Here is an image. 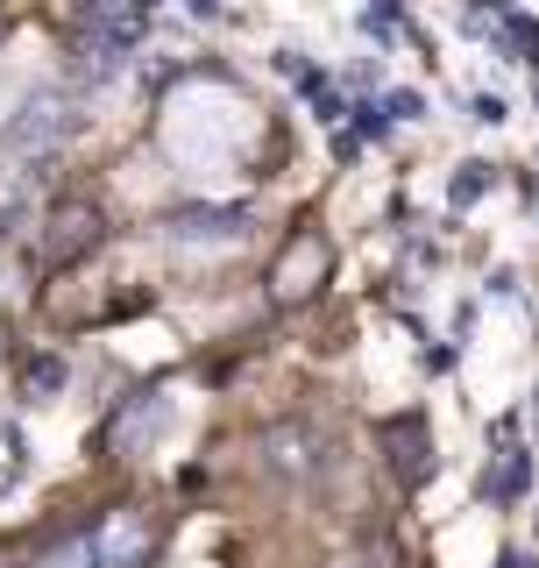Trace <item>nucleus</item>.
<instances>
[{
	"label": "nucleus",
	"instance_id": "f257e3e1",
	"mask_svg": "<svg viewBox=\"0 0 539 568\" xmlns=\"http://www.w3.org/2000/svg\"><path fill=\"white\" fill-rule=\"evenodd\" d=\"M142 36H150V8H85L79 22H71L79 79H106V71H121V58H135Z\"/></svg>",
	"mask_w": 539,
	"mask_h": 568
},
{
	"label": "nucleus",
	"instance_id": "f03ea898",
	"mask_svg": "<svg viewBox=\"0 0 539 568\" xmlns=\"http://www.w3.org/2000/svg\"><path fill=\"white\" fill-rule=\"evenodd\" d=\"M327 271H334V242L319 235L313 221H298L292 235H284V248L277 256H270V298H277V306H305V298L319 292V284H327Z\"/></svg>",
	"mask_w": 539,
	"mask_h": 568
},
{
	"label": "nucleus",
	"instance_id": "7ed1b4c3",
	"mask_svg": "<svg viewBox=\"0 0 539 568\" xmlns=\"http://www.w3.org/2000/svg\"><path fill=\"white\" fill-rule=\"evenodd\" d=\"M100 242H106V213L93 200H58L43 213V227H35V263H43V271H71V263H85Z\"/></svg>",
	"mask_w": 539,
	"mask_h": 568
},
{
	"label": "nucleus",
	"instance_id": "20e7f679",
	"mask_svg": "<svg viewBox=\"0 0 539 568\" xmlns=\"http://www.w3.org/2000/svg\"><path fill=\"white\" fill-rule=\"evenodd\" d=\"M156 547H164V526L142 505H114V511L93 519V561L100 568H150Z\"/></svg>",
	"mask_w": 539,
	"mask_h": 568
},
{
	"label": "nucleus",
	"instance_id": "39448f33",
	"mask_svg": "<svg viewBox=\"0 0 539 568\" xmlns=\"http://www.w3.org/2000/svg\"><path fill=\"white\" fill-rule=\"evenodd\" d=\"M319 455H327V440H319V426H305V419H277V426L256 434V462L277 476V484H305V476L319 469Z\"/></svg>",
	"mask_w": 539,
	"mask_h": 568
},
{
	"label": "nucleus",
	"instance_id": "423d86ee",
	"mask_svg": "<svg viewBox=\"0 0 539 568\" xmlns=\"http://www.w3.org/2000/svg\"><path fill=\"white\" fill-rule=\"evenodd\" d=\"M376 448H384L390 462V476H398L405 490H419V484H434V426H426L419 413H398V419H384L376 426Z\"/></svg>",
	"mask_w": 539,
	"mask_h": 568
},
{
	"label": "nucleus",
	"instance_id": "0eeeda50",
	"mask_svg": "<svg viewBox=\"0 0 539 568\" xmlns=\"http://www.w3.org/2000/svg\"><path fill=\"white\" fill-rule=\"evenodd\" d=\"M71 129H79L71 100H64V93H35V100L22 106V114H14V129L0 135V150H8V156H29V150L43 156V150H58V142H64Z\"/></svg>",
	"mask_w": 539,
	"mask_h": 568
},
{
	"label": "nucleus",
	"instance_id": "6e6552de",
	"mask_svg": "<svg viewBox=\"0 0 539 568\" xmlns=\"http://www.w3.org/2000/svg\"><path fill=\"white\" fill-rule=\"evenodd\" d=\"M248 221H256L248 206H177L164 227L177 242H235V235H248Z\"/></svg>",
	"mask_w": 539,
	"mask_h": 568
},
{
	"label": "nucleus",
	"instance_id": "1a4fd4ad",
	"mask_svg": "<svg viewBox=\"0 0 539 568\" xmlns=\"http://www.w3.org/2000/svg\"><path fill=\"white\" fill-rule=\"evenodd\" d=\"M526 484H532V462H526V448H497V462L482 469V490L497 497V505H511V497H526Z\"/></svg>",
	"mask_w": 539,
	"mask_h": 568
},
{
	"label": "nucleus",
	"instance_id": "9d476101",
	"mask_svg": "<svg viewBox=\"0 0 539 568\" xmlns=\"http://www.w3.org/2000/svg\"><path fill=\"white\" fill-rule=\"evenodd\" d=\"M22 568H100L93 561V526H79V532H58L50 547H35V555Z\"/></svg>",
	"mask_w": 539,
	"mask_h": 568
},
{
	"label": "nucleus",
	"instance_id": "9b49d317",
	"mask_svg": "<svg viewBox=\"0 0 539 568\" xmlns=\"http://www.w3.org/2000/svg\"><path fill=\"white\" fill-rule=\"evenodd\" d=\"M22 476H29V440H22V426L0 413V497L22 484Z\"/></svg>",
	"mask_w": 539,
	"mask_h": 568
},
{
	"label": "nucleus",
	"instance_id": "f8f14e48",
	"mask_svg": "<svg viewBox=\"0 0 539 568\" xmlns=\"http://www.w3.org/2000/svg\"><path fill=\"white\" fill-rule=\"evenodd\" d=\"M64 377H71L64 355H29V363H22V390H29V398H58Z\"/></svg>",
	"mask_w": 539,
	"mask_h": 568
},
{
	"label": "nucleus",
	"instance_id": "ddd939ff",
	"mask_svg": "<svg viewBox=\"0 0 539 568\" xmlns=\"http://www.w3.org/2000/svg\"><path fill=\"white\" fill-rule=\"evenodd\" d=\"M482 192V164H461V178H455V206H469Z\"/></svg>",
	"mask_w": 539,
	"mask_h": 568
},
{
	"label": "nucleus",
	"instance_id": "4468645a",
	"mask_svg": "<svg viewBox=\"0 0 539 568\" xmlns=\"http://www.w3.org/2000/svg\"><path fill=\"white\" fill-rule=\"evenodd\" d=\"M497 568H532V561H526V555H505V561H497Z\"/></svg>",
	"mask_w": 539,
	"mask_h": 568
},
{
	"label": "nucleus",
	"instance_id": "2eb2a0df",
	"mask_svg": "<svg viewBox=\"0 0 539 568\" xmlns=\"http://www.w3.org/2000/svg\"><path fill=\"white\" fill-rule=\"evenodd\" d=\"M0 29H8V14H0Z\"/></svg>",
	"mask_w": 539,
	"mask_h": 568
}]
</instances>
